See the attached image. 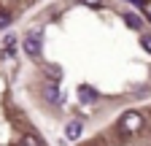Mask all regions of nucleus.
<instances>
[{
	"label": "nucleus",
	"mask_w": 151,
	"mask_h": 146,
	"mask_svg": "<svg viewBox=\"0 0 151 146\" xmlns=\"http://www.w3.org/2000/svg\"><path fill=\"white\" fill-rule=\"evenodd\" d=\"M140 46L151 54V35H140Z\"/></svg>",
	"instance_id": "nucleus-9"
},
{
	"label": "nucleus",
	"mask_w": 151,
	"mask_h": 146,
	"mask_svg": "<svg viewBox=\"0 0 151 146\" xmlns=\"http://www.w3.org/2000/svg\"><path fill=\"white\" fill-rule=\"evenodd\" d=\"M22 146H43V141L38 138L35 133H24L22 135Z\"/></svg>",
	"instance_id": "nucleus-6"
},
{
	"label": "nucleus",
	"mask_w": 151,
	"mask_h": 146,
	"mask_svg": "<svg viewBox=\"0 0 151 146\" xmlns=\"http://www.w3.org/2000/svg\"><path fill=\"white\" fill-rule=\"evenodd\" d=\"M78 3H84V6H103L105 0H78Z\"/></svg>",
	"instance_id": "nucleus-10"
},
{
	"label": "nucleus",
	"mask_w": 151,
	"mask_h": 146,
	"mask_svg": "<svg viewBox=\"0 0 151 146\" xmlns=\"http://www.w3.org/2000/svg\"><path fill=\"white\" fill-rule=\"evenodd\" d=\"M119 130H122L124 135H135V133H140V130H143V114H138V111H127V114H122V119H119Z\"/></svg>",
	"instance_id": "nucleus-1"
},
{
	"label": "nucleus",
	"mask_w": 151,
	"mask_h": 146,
	"mask_svg": "<svg viewBox=\"0 0 151 146\" xmlns=\"http://www.w3.org/2000/svg\"><path fill=\"white\" fill-rule=\"evenodd\" d=\"M129 3H135V6H143V3H146V0H129Z\"/></svg>",
	"instance_id": "nucleus-12"
},
{
	"label": "nucleus",
	"mask_w": 151,
	"mask_h": 146,
	"mask_svg": "<svg viewBox=\"0 0 151 146\" xmlns=\"http://www.w3.org/2000/svg\"><path fill=\"white\" fill-rule=\"evenodd\" d=\"M41 41H43L41 30H30V33L24 35V41H22V51L27 54V57L38 60V57H41Z\"/></svg>",
	"instance_id": "nucleus-2"
},
{
	"label": "nucleus",
	"mask_w": 151,
	"mask_h": 146,
	"mask_svg": "<svg viewBox=\"0 0 151 146\" xmlns=\"http://www.w3.org/2000/svg\"><path fill=\"white\" fill-rule=\"evenodd\" d=\"M81 133H84V124H81V122H68V124H65V138H68V141H78Z\"/></svg>",
	"instance_id": "nucleus-4"
},
{
	"label": "nucleus",
	"mask_w": 151,
	"mask_h": 146,
	"mask_svg": "<svg viewBox=\"0 0 151 146\" xmlns=\"http://www.w3.org/2000/svg\"><path fill=\"white\" fill-rule=\"evenodd\" d=\"M124 22H127L129 27H135V30L140 27V19H138V16H132V14H127V16H124Z\"/></svg>",
	"instance_id": "nucleus-8"
},
{
	"label": "nucleus",
	"mask_w": 151,
	"mask_h": 146,
	"mask_svg": "<svg viewBox=\"0 0 151 146\" xmlns=\"http://www.w3.org/2000/svg\"><path fill=\"white\" fill-rule=\"evenodd\" d=\"M78 98H81L84 103H94V100H97V89L89 87V84H81V87H78Z\"/></svg>",
	"instance_id": "nucleus-5"
},
{
	"label": "nucleus",
	"mask_w": 151,
	"mask_h": 146,
	"mask_svg": "<svg viewBox=\"0 0 151 146\" xmlns=\"http://www.w3.org/2000/svg\"><path fill=\"white\" fill-rule=\"evenodd\" d=\"M11 19H14V16H11L8 11H0V30L8 27V25H11Z\"/></svg>",
	"instance_id": "nucleus-7"
},
{
	"label": "nucleus",
	"mask_w": 151,
	"mask_h": 146,
	"mask_svg": "<svg viewBox=\"0 0 151 146\" xmlns=\"http://www.w3.org/2000/svg\"><path fill=\"white\" fill-rule=\"evenodd\" d=\"M143 8H146V14H148V22H151V3H148V0L143 3Z\"/></svg>",
	"instance_id": "nucleus-11"
},
{
	"label": "nucleus",
	"mask_w": 151,
	"mask_h": 146,
	"mask_svg": "<svg viewBox=\"0 0 151 146\" xmlns=\"http://www.w3.org/2000/svg\"><path fill=\"white\" fill-rule=\"evenodd\" d=\"M43 100H49L51 106H60V103H62V95H60V87H57V81L43 84Z\"/></svg>",
	"instance_id": "nucleus-3"
}]
</instances>
